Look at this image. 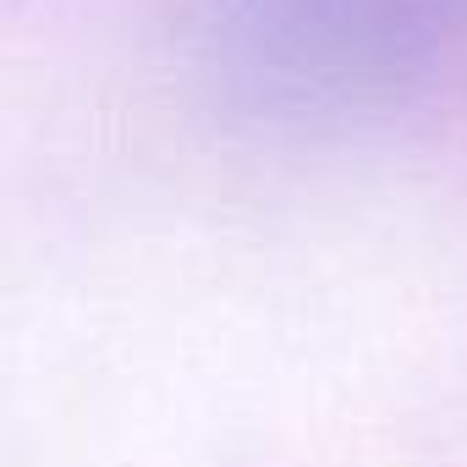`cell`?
<instances>
[{
	"label": "cell",
	"instance_id": "6da1fadb",
	"mask_svg": "<svg viewBox=\"0 0 467 467\" xmlns=\"http://www.w3.org/2000/svg\"><path fill=\"white\" fill-rule=\"evenodd\" d=\"M467 0H203L198 50L220 99L297 138L390 121L462 56Z\"/></svg>",
	"mask_w": 467,
	"mask_h": 467
}]
</instances>
